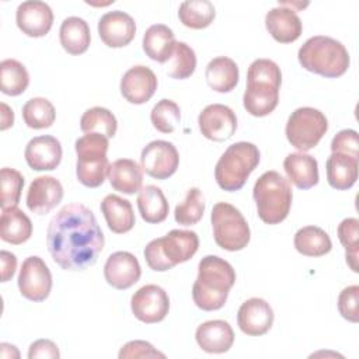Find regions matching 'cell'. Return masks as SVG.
Returning a JSON list of instances; mask_svg holds the SVG:
<instances>
[{"label":"cell","mask_w":359,"mask_h":359,"mask_svg":"<svg viewBox=\"0 0 359 359\" xmlns=\"http://www.w3.org/2000/svg\"><path fill=\"white\" fill-rule=\"evenodd\" d=\"M105 244L101 227L83 203L63 206L49 222L46 245L52 259L66 271H83L95 264Z\"/></svg>","instance_id":"1"},{"label":"cell","mask_w":359,"mask_h":359,"mask_svg":"<svg viewBox=\"0 0 359 359\" xmlns=\"http://www.w3.org/2000/svg\"><path fill=\"white\" fill-rule=\"evenodd\" d=\"M236 283L233 266L217 255H206L198 264V276L192 286V299L196 307L205 311L222 309Z\"/></svg>","instance_id":"2"},{"label":"cell","mask_w":359,"mask_h":359,"mask_svg":"<svg viewBox=\"0 0 359 359\" xmlns=\"http://www.w3.org/2000/svg\"><path fill=\"white\" fill-rule=\"evenodd\" d=\"M297 59L307 72L328 79H337L345 74L351 63L349 53L342 42L325 35L309 38L300 46Z\"/></svg>","instance_id":"3"},{"label":"cell","mask_w":359,"mask_h":359,"mask_svg":"<svg viewBox=\"0 0 359 359\" xmlns=\"http://www.w3.org/2000/svg\"><path fill=\"white\" fill-rule=\"evenodd\" d=\"M199 247L198 234L192 230L174 229L164 237L151 240L144 247V259L150 269L164 272L191 259Z\"/></svg>","instance_id":"4"},{"label":"cell","mask_w":359,"mask_h":359,"mask_svg":"<svg viewBox=\"0 0 359 359\" xmlns=\"http://www.w3.org/2000/svg\"><path fill=\"white\" fill-rule=\"evenodd\" d=\"M252 196L259 219L266 224L283 222L292 206L290 182L278 171H265L254 184Z\"/></svg>","instance_id":"5"},{"label":"cell","mask_w":359,"mask_h":359,"mask_svg":"<svg viewBox=\"0 0 359 359\" xmlns=\"http://www.w3.org/2000/svg\"><path fill=\"white\" fill-rule=\"evenodd\" d=\"M259 164V150L254 143L237 142L230 144L220 156L215 167V178L217 185L234 192L244 187L250 174Z\"/></svg>","instance_id":"6"},{"label":"cell","mask_w":359,"mask_h":359,"mask_svg":"<svg viewBox=\"0 0 359 359\" xmlns=\"http://www.w3.org/2000/svg\"><path fill=\"white\" fill-rule=\"evenodd\" d=\"M108 146V137L100 133H86L76 140V175L84 187L97 188L104 184L109 167L107 157Z\"/></svg>","instance_id":"7"},{"label":"cell","mask_w":359,"mask_h":359,"mask_svg":"<svg viewBox=\"0 0 359 359\" xmlns=\"http://www.w3.org/2000/svg\"><path fill=\"white\" fill-rule=\"evenodd\" d=\"M213 238L226 251H240L251 238L250 226L243 213L227 202H217L210 213Z\"/></svg>","instance_id":"8"},{"label":"cell","mask_w":359,"mask_h":359,"mask_svg":"<svg viewBox=\"0 0 359 359\" xmlns=\"http://www.w3.org/2000/svg\"><path fill=\"white\" fill-rule=\"evenodd\" d=\"M328 129L325 115L316 108L302 107L294 109L285 128L287 142L302 153L316 147Z\"/></svg>","instance_id":"9"},{"label":"cell","mask_w":359,"mask_h":359,"mask_svg":"<svg viewBox=\"0 0 359 359\" xmlns=\"http://www.w3.org/2000/svg\"><path fill=\"white\" fill-rule=\"evenodd\" d=\"M17 283L21 296L31 302H43L52 289V273L41 257L31 255L24 259Z\"/></svg>","instance_id":"10"},{"label":"cell","mask_w":359,"mask_h":359,"mask_svg":"<svg viewBox=\"0 0 359 359\" xmlns=\"http://www.w3.org/2000/svg\"><path fill=\"white\" fill-rule=\"evenodd\" d=\"M133 316L146 324L160 323L170 310V299L167 292L158 285H144L137 289L130 299Z\"/></svg>","instance_id":"11"},{"label":"cell","mask_w":359,"mask_h":359,"mask_svg":"<svg viewBox=\"0 0 359 359\" xmlns=\"http://www.w3.org/2000/svg\"><path fill=\"white\" fill-rule=\"evenodd\" d=\"M140 164L147 175L157 180H167L178 168V150L171 142L153 140L143 147Z\"/></svg>","instance_id":"12"},{"label":"cell","mask_w":359,"mask_h":359,"mask_svg":"<svg viewBox=\"0 0 359 359\" xmlns=\"http://www.w3.org/2000/svg\"><path fill=\"white\" fill-rule=\"evenodd\" d=\"M198 125L201 133L213 142L230 139L237 129V118L231 108L223 104H210L205 107L199 116Z\"/></svg>","instance_id":"13"},{"label":"cell","mask_w":359,"mask_h":359,"mask_svg":"<svg viewBox=\"0 0 359 359\" xmlns=\"http://www.w3.org/2000/svg\"><path fill=\"white\" fill-rule=\"evenodd\" d=\"M15 22L22 34L28 36H45L52 28L53 11L45 1H22L15 11Z\"/></svg>","instance_id":"14"},{"label":"cell","mask_w":359,"mask_h":359,"mask_svg":"<svg viewBox=\"0 0 359 359\" xmlns=\"http://www.w3.org/2000/svg\"><path fill=\"white\" fill-rule=\"evenodd\" d=\"M157 84V77L150 67L133 66L121 79V94L128 102L140 105L154 95Z\"/></svg>","instance_id":"15"},{"label":"cell","mask_w":359,"mask_h":359,"mask_svg":"<svg viewBox=\"0 0 359 359\" xmlns=\"http://www.w3.org/2000/svg\"><path fill=\"white\" fill-rule=\"evenodd\" d=\"M98 34L107 46L122 48L133 41L136 35V24L125 11H108L98 21Z\"/></svg>","instance_id":"16"},{"label":"cell","mask_w":359,"mask_h":359,"mask_svg":"<svg viewBox=\"0 0 359 359\" xmlns=\"http://www.w3.org/2000/svg\"><path fill=\"white\" fill-rule=\"evenodd\" d=\"M142 275L137 258L128 251H116L111 254L104 265V276L108 285L118 290L132 287Z\"/></svg>","instance_id":"17"},{"label":"cell","mask_w":359,"mask_h":359,"mask_svg":"<svg viewBox=\"0 0 359 359\" xmlns=\"http://www.w3.org/2000/svg\"><path fill=\"white\" fill-rule=\"evenodd\" d=\"M237 324L245 335H264L273 324V310L266 300L251 297L240 306L237 311Z\"/></svg>","instance_id":"18"},{"label":"cell","mask_w":359,"mask_h":359,"mask_svg":"<svg viewBox=\"0 0 359 359\" xmlns=\"http://www.w3.org/2000/svg\"><path fill=\"white\" fill-rule=\"evenodd\" d=\"M63 198V187L50 175L34 178L27 192V206L32 213L46 215L56 208Z\"/></svg>","instance_id":"19"},{"label":"cell","mask_w":359,"mask_h":359,"mask_svg":"<svg viewBox=\"0 0 359 359\" xmlns=\"http://www.w3.org/2000/svg\"><path fill=\"white\" fill-rule=\"evenodd\" d=\"M24 156L27 164L32 170L50 171L62 161V144L50 135L36 136L27 143Z\"/></svg>","instance_id":"20"},{"label":"cell","mask_w":359,"mask_h":359,"mask_svg":"<svg viewBox=\"0 0 359 359\" xmlns=\"http://www.w3.org/2000/svg\"><path fill=\"white\" fill-rule=\"evenodd\" d=\"M265 27L271 36L280 43H290L302 35V21L296 11L286 6L271 8L265 15Z\"/></svg>","instance_id":"21"},{"label":"cell","mask_w":359,"mask_h":359,"mask_svg":"<svg viewBox=\"0 0 359 359\" xmlns=\"http://www.w3.org/2000/svg\"><path fill=\"white\" fill-rule=\"evenodd\" d=\"M195 339L199 348L208 353H224L234 342V332L227 321L210 320L196 328Z\"/></svg>","instance_id":"22"},{"label":"cell","mask_w":359,"mask_h":359,"mask_svg":"<svg viewBox=\"0 0 359 359\" xmlns=\"http://www.w3.org/2000/svg\"><path fill=\"white\" fill-rule=\"evenodd\" d=\"M287 181L299 189H310L318 184V163L306 153H290L283 161Z\"/></svg>","instance_id":"23"},{"label":"cell","mask_w":359,"mask_h":359,"mask_svg":"<svg viewBox=\"0 0 359 359\" xmlns=\"http://www.w3.org/2000/svg\"><path fill=\"white\" fill-rule=\"evenodd\" d=\"M108 180L111 187L122 194L132 195L142 189L143 168L132 158H119L109 164Z\"/></svg>","instance_id":"24"},{"label":"cell","mask_w":359,"mask_h":359,"mask_svg":"<svg viewBox=\"0 0 359 359\" xmlns=\"http://www.w3.org/2000/svg\"><path fill=\"white\" fill-rule=\"evenodd\" d=\"M100 209L111 231L116 234H123L133 229L136 219L132 203L128 199H123L114 194L107 195L102 199Z\"/></svg>","instance_id":"25"},{"label":"cell","mask_w":359,"mask_h":359,"mask_svg":"<svg viewBox=\"0 0 359 359\" xmlns=\"http://www.w3.org/2000/svg\"><path fill=\"white\" fill-rule=\"evenodd\" d=\"M282 73L279 66L271 59L254 60L247 72L245 90L261 93H279Z\"/></svg>","instance_id":"26"},{"label":"cell","mask_w":359,"mask_h":359,"mask_svg":"<svg viewBox=\"0 0 359 359\" xmlns=\"http://www.w3.org/2000/svg\"><path fill=\"white\" fill-rule=\"evenodd\" d=\"M175 36L171 28L164 24L150 25L143 35L144 53L158 63H164L171 59L175 48Z\"/></svg>","instance_id":"27"},{"label":"cell","mask_w":359,"mask_h":359,"mask_svg":"<svg viewBox=\"0 0 359 359\" xmlns=\"http://www.w3.org/2000/svg\"><path fill=\"white\" fill-rule=\"evenodd\" d=\"M31 234V219L21 209H18L17 206H8L1 209L0 237L3 241L18 245L28 241Z\"/></svg>","instance_id":"28"},{"label":"cell","mask_w":359,"mask_h":359,"mask_svg":"<svg viewBox=\"0 0 359 359\" xmlns=\"http://www.w3.org/2000/svg\"><path fill=\"white\" fill-rule=\"evenodd\" d=\"M327 181L338 191L349 189L358 180V158L342 153H331L325 163Z\"/></svg>","instance_id":"29"},{"label":"cell","mask_w":359,"mask_h":359,"mask_svg":"<svg viewBox=\"0 0 359 359\" xmlns=\"http://www.w3.org/2000/svg\"><path fill=\"white\" fill-rule=\"evenodd\" d=\"M205 77L208 86L217 93H229L238 83V66L237 63L227 56H217L212 59L206 69Z\"/></svg>","instance_id":"30"},{"label":"cell","mask_w":359,"mask_h":359,"mask_svg":"<svg viewBox=\"0 0 359 359\" xmlns=\"http://www.w3.org/2000/svg\"><path fill=\"white\" fill-rule=\"evenodd\" d=\"M59 41L62 48L70 55L84 53L91 41L90 27L80 17H67L63 20L59 29Z\"/></svg>","instance_id":"31"},{"label":"cell","mask_w":359,"mask_h":359,"mask_svg":"<svg viewBox=\"0 0 359 359\" xmlns=\"http://www.w3.org/2000/svg\"><path fill=\"white\" fill-rule=\"evenodd\" d=\"M137 209L146 223L157 224L167 219L170 206L158 187L146 185L139 191Z\"/></svg>","instance_id":"32"},{"label":"cell","mask_w":359,"mask_h":359,"mask_svg":"<svg viewBox=\"0 0 359 359\" xmlns=\"http://www.w3.org/2000/svg\"><path fill=\"white\" fill-rule=\"evenodd\" d=\"M294 248L306 257H321L331 251L330 236L317 226H304L299 229L293 240Z\"/></svg>","instance_id":"33"},{"label":"cell","mask_w":359,"mask_h":359,"mask_svg":"<svg viewBox=\"0 0 359 359\" xmlns=\"http://www.w3.org/2000/svg\"><path fill=\"white\" fill-rule=\"evenodd\" d=\"M216 15V10L209 0H187L180 4L178 18L187 28L202 29L209 27Z\"/></svg>","instance_id":"34"},{"label":"cell","mask_w":359,"mask_h":359,"mask_svg":"<svg viewBox=\"0 0 359 359\" xmlns=\"http://www.w3.org/2000/svg\"><path fill=\"white\" fill-rule=\"evenodd\" d=\"M29 84L25 66L15 59H4L0 63V90L6 95H20Z\"/></svg>","instance_id":"35"},{"label":"cell","mask_w":359,"mask_h":359,"mask_svg":"<svg viewBox=\"0 0 359 359\" xmlns=\"http://www.w3.org/2000/svg\"><path fill=\"white\" fill-rule=\"evenodd\" d=\"M80 129L84 133H100L109 139L115 136L118 122L109 109L102 107H93L81 115Z\"/></svg>","instance_id":"36"},{"label":"cell","mask_w":359,"mask_h":359,"mask_svg":"<svg viewBox=\"0 0 359 359\" xmlns=\"http://www.w3.org/2000/svg\"><path fill=\"white\" fill-rule=\"evenodd\" d=\"M56 118L53 104L42 97L28 100L22 107V119L31 129H45L52 126Z\"/></svg>","instance_id":"37"},{"label":"cell","mask_w":359,"mask_h":359,"mask_svg":"<svg viewBox=\"0 0 359 359\" xmlns=\"http://www.w3.org/2000/svg\"><path fill=\"white\" fill-rule=\"evenodd\" d=\"M205 212V199L199 188H189L184 202L178 203L174 210V219L178 224H196Z\"/></svg>","instance_id":"38"},{"label":"cell","mask_w":359,"mask_h":359,"mask_svg":"<svg viewBox=\"0 0 359 359\" xmlns=\"http://www.w3.org/2000/svg\"><path fill=\"white\" fill-rule=\"evenodd\" d=\"M153 126L161 133H172L181 121V109L172 100H160L150 112Z\"/></svg>","instance_id":"39"},{"label":"cell","mask_w":359,"mask_h":359,"mask_svg":"<svg viewBox=\"0 0 359 359\" xmlns=\"http://www.w3.org/2000/svg\"><path fill=\"white\" fill-rule=\"evenodd\" d=\"M338 238L345 248L346 264L353 272H358V238H359V220L355 217L344 219L337 229Z\"/></svg>","instance_id":"40"},{"label":"cell","mask_w":359,"mask_h":359,"mask_svg":"<svg viewBox=\"0 0 359 359\" xmlns=\"http://www.w3.org/2000/svg\"><path fill=\"white\" fill-rule=\"evenodd\" d=\"M171 57L172 62L167 70L170 77L184 80L192 76L196 69V55L188 43L177 42Z\"/></svg>","instance_id":"41"},{"label":"cell","mask_w":359,"mask_h":359,"mask_svg":"<svg viewBox=\"0 0 359 359\" xmlns=\"http://www.w3.org/2000/svg\"><path fill=\"white\" fill-rule=\"evenodd\" d=\"M0 184H1V198H0V206L8 208V206H17L20 202L21 191L24 187V177L20 171L4 167L0 171Z\"/></svg>","instance_id":"42"},{"label":"cell","mask_w":359,"mask_h":359,"mask_svg":"<svg viewBox=\"0 0 359 359\" xmlns=\"http://www.w3.org/2000/svg\"><path fill=\"white\" fill-rule=\"evenodd\" d=\"M338 311L345 320L351 323L359 321V286L358 285H352L342 289V292L338 296Z\"/></svg>","instance_id":"43"},{"label":"cell","mask_w":359,"mask_h":359,"mask_svg":"<svg viewBox=\"0 0 359 359\" xmlns=\"http://www.w3.org/2000/svg\"><path fill=\"white\" fill-rule=\"evenodd\" d=\"M119 359H136V358H165V355L160 351H157L150 342L147 341H140V339H135V341H129L126 342L119 353H118Z\"/></svg>","instance_id":"44"},{"label":"cell","mask_w":359,"mask_h":359,"mask_svg":"<svg viewBox=\"0 0 359 359\" xmlns=\"http://www.w3.org/2000/svg\"><path fill=\"white\" fill-rule=\"evenodd\" d=\"M331 151L348 154L353 158H358V132L353 129L339 130L331 140Z\"/></svg>","instance_id":"45"},{"label":"cell","mask_w":359,"mask_h":359,"mask_svg":"<svg viewBox=\"0 0 359 359\" xmlns=\"http://www.w3.org/2000/svg\"><path fill=\"white\" fill-rule=\"evenodd\" d=\"M28 358L29 359H36V358L57 359L60 358V352L57 345L50 339H38L29 345Z\"/></svg>","instance_id":"46"},{"label":"cell","mask_w":359,"mask_h":359,"mask_svg":"<svg viewBox=\"0 0 359 359\" xmlns=\"http://www.w3.org/2000/svg\"><path fill=\"white\" fill-rule=\"evenodd\" d=\"M0 262H1V282H7L14 276L17 268V258L10 251H0Z\"/></svg>","instance_id":"47"},{"label":"cell","mask_w":359,"mask_h":359,"mask_svg":"<svg viewBox=\"0 0 359 359\" xmlns=\"http://www.w3.org/2000/svg\"><path fill=\"white\" fill-rule=\"evenodd\" d=\"M1 125H0V129L1 130H6V129H8L10 126H13V123H14V112H13V109L7 105V104H4V102H1Z\"/></svg>","instance_id":"48"}]
</instances>
